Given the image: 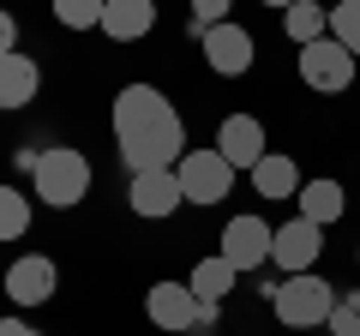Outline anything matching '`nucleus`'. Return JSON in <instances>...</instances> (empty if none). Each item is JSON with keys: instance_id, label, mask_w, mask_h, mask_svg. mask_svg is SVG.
Returning <instances> with one entry per match:
<instances>
[{"instance_id": "f257e3e1", "label": "nucleus", "mask_w": 360, "mask_h": 336, "mask_svg": "<svg viewBox=\"0 0 360 336\" xmlns=\"http://www.w3.org/2000/svg\"><path fill=\"white\" fill-rule=\"evenodd\" d=\"M108 127H115L120 162L127 174H150V168H174L180 156L193 150L186 144V120L168 103L156 84H120L115 103H108Z\"/></svg>"}, {"instance_id": "f03ea898", "label": "nucleus", "mask_w": 360, "mask_h": 336, "mask_svg": "<svg viewBox=\"0 0 360 336\" xmlns=\"http://www.w3.org/2000/svg\"><path fill=\"white\" fill-rule=\"evenodd\" d=\"M90 156L84 150H72V144H49L42 150V162H37V174H30V198L37 205H49V210H78L90 198Z\"/></svg>"}, {"instance_id": "7ed1b4c3", "label": "nucleus", "mask_w": 360, "mask_h": 336, "mask_svg": "<svg viewBox=\"0 0 360 336\" xmlns=\"http://www.w3.org/2000/svg\"><path fill=\"white\" fill-rule=\"evenodd\" d=\"M144 318H150L156 330H168V336L217 330V324H222V300H198L186 283H168V276H156V283L144 288Z\"/></svg>"}, {"instance_id": "20e7f679", "label": "nucleus", "mask_w": 360, "mask_h": 336, "mask_svg": "<svg viewBox=\"0 0 360 336\" xmlns=\"http://www.w3.org/2000/svg\"><path fill=\"white\" fill-rule=\"evenodd\" d=\"M330 306H336V288L324 283L319 271L283 276V288H276V300H270V312H276L283 330H319V324L330 318Z\"/></svg>"}, {"instance_id": "39448f33", "label": "nucleus", "mask_w": 360, "mask_h": 336, "mask_svg": "<svg viewBox=\"0 0 360 336\" xmlns=\"http://www.w3.org/2000/svg\"><path fill=\"white\" fill-rule=\"evenodd\" d=\"M174 174H180V193H186V205L210 210V205H222V198L234 193V174H240V168H234L229 156L217 150V144H193V150L174 162Z\"/></svg>"}, {"instance_id": "423d86ee", "label": "nucleus", "mask_w": 360, "mask_h": 336, "mask_svg": "<svg viewBox=\"0 0 360 336\" xmlns=\"http://www.w3.org/2000/svg\"><path fill=\"white\" fill-rule=\"evenodd\" d=\"M354 72H360V60H354L336 37L307 42V49H300V84H307L312 96H342L348 84H354Z\"/></svg>"}, {"instance_id": "0eeeda50", "label": "nucleus", "mask_w": 360, "mask_h": 336, "mask_svg": "<svg viewBox=\"0 0 360 336\" xmlns=\"http://www.w3.org/2000/svg\"><path fill=\"white\" fill-rule=\"evenodd\" d=\"M270 246H276V228H270L264 217H252V210H240V217H229L222 222V259L234 264L240 276H258L270 264Z\"/></svg>"}, {"instance_id": "6e6552de", "label": "nucleus", "mask_w": 360, "mask_h": 336, "mask_svg": "<svg viewBox=\"0 0 360 336\" xmlns=\"http://www.w3.org/2000/svg\"><path fill=\"white\" fill-rule=\"evenodd\" d=\"M54 288H60V271H54L49 252H18L13 264H6V276H0V295L13 300L18 312H37L54 300Z\"/></svg>"}, {"instance_id": "1a4fd4ad", "label": "nucleus", "mask_w": 360, "mask_h": 336, "mask_svg": "<svg viewBox=\"0 0 360 336\" xmlns=\"http://www.w3.org/2000/svg\"><path fill=\"white\" fill-rule=\"evenodd\" d=\"M180 205H186V193H180V174H174V168L127 174V210H132V217H144V222H168Z\"/></svg>"}, {"instance_id": "9d476101", "label": "nucleus", "mask_w": 360, "mask_h": 336, "mask_svg": "<svg viewBox=\"0 0 360 336\" xmlns=\"http://www.w3.org/2000/svg\"><path fill=\"white\" fill-rule=\"evenodd\" d=\"M319 259H324V228H319V222L295 217V222L276 228V246H270V271H276V276L319 271Z\"/></svg>"}, {"instance_id": "9b49d317", "label": "nucleus", "mask_w": 360, "mask_h": 336, "mask_svg": "<svg viewBox=\"0 0 360 336\" xmlns=\"http://www.w3.org/2000/svg\"><path fill=\"white\" fill-rule=\"evenodd\" d=\"M198 49H205V66H210L217 78H246V72H252V60H258L252 30H240L234 18H229V25H217V30H205Z\"/></svg>"}, {"instance_id": "f8f14e48", "label": "nucleus", "mask_w": 360, "mask_h": 336, "mask_svg": "<svg viewBox=\"0 0 360 336\" xmlns=\"http://www.w3.org/2000/svg\"><path fill=\"white\" fill-rule=\"evenodd\" d=\"M217 150L229 156L240 174H252V168L270 156V132H264V120H258V115H229V120L217 127Z\"/></svg>"}, {"instance_id": "ddd939ff", "label": "nucleus", "mask_w": 360, "mask_h": 336, "mask_svg": "<svg viewBox=\"0 0 360 336\" xmlns=\"http://www.w3.org/2000/svg\"><path fill=\"white\" fill-rule=\"evenodd\" d=\"M42 91V66L30 60L25 49L0 54V115H13V108H30Z\"/></svg>"}, {"instance_id": "4468645a", "label": "nucleus", "mask_w": 360, "mask_h": 336, "mask_svg": "<svg viewBox=\"0 0 360 336\" xmlns=\"http://www.w3.org/2000/svg\"><path fill=\"white\" fill-rule=\"evenodd\" d=\"M295 205H300V217H307V222L330 228V222H342V217H348V186H342V181H330V174H312V181H300Z\"/></svg>"}, {"instance_id": "2eb2a0df", "label": "nucleus", "mask_w": 360, "mask_h": 336, "mask_svg": "<svg viewBox=\"0 0 360 336\" xmlns=\"http://www.w3.org/2000/svg\"><path fill=\"white\" fill-rule=\"evenodd\" d=\"M156 30V0H108L103 6V37L108 42H144Z\"/></svg>"}, {"instance_id": "dca6fc26", "label": "nucleus", "mask_w": 360, "mask_h": 336, "mask_svg": "<svg viewBox=\"0 0 360 336\" xmlns=\"http://www.w3.org/2000/svg\"><path fill=\"white\" fill-rule=\"evenodd\" d=\"M246 181H252V193H258V198L283 205V198H295V193H300V162H295V156H283V150H270L264 162L246 174Z\"/></svg>"}, {"instance_id": "f3484780", "label": "nucleus", "mask_w": 360, "mask_h": 336, "mask_svg": "<svg viewBox=\"0 0 360 336\" xmlns=\"http://www.w3.org/2000/svg\"><path fill=\"white\" fill-rule=\"evenodd\" d=\"M283 30H288V42H295V49L324 42V37H330V6H324V0H295V6L283 13Z\"/></svg>"}, {"instance_id": "a211bd4d", "label": "nucleus", "mask_w": 360, "mask_h": 336, "mask_svg": "<svg viewBox=\"0 0 360 336\" xmlns=\"http://www.w3.org/2000/svg\"><path fill=\"white\" fill-rule=\"evenodd\" d=\"M234 283H240V271H234L222 252L198 259V264H193V276H186V288H193L198 300H229V295H234Z\"/></svg>"}, {"instance_id": "6ab92c4d", "label": "nucleus", "mask_w": 360, "mask_h": 336, "mask_svg": "<svg viewBox=\"0 0 360 336\" xmlns=\"http://www.w3.org/2000/svg\"><path fill=\"white\" fill-rule=\"evenodd\" d=\"M30 217H37V198L18 193L13 181L0 186V240H25L30 234Z\"/></svg>"}, {"instance_id": "aec40b11", "label": "nucleus", "mask_w": 360, "mask_h": 336, "mask_svg": "<svg viewBox=\"0 0 360 336\" xmlns=\"http://www.w3.org/2000/svg\"><path fill=\"white\" fill-rule=\"evenodd\" d=\"M103 6L108 0H49V13L60 30H103Z\"/></svg>"}, {"instance_id": "412c9836", "label": "nucleus", "mask_w": 360, "mask_h": 336, "mask_svg": "<svg viewBox=\"0 0 360 336\" xmlns=\"http://www.w3.org/2000/svg\"><path fill=\"white\" fill-rule=\"evenodd\" d=\"M229 13H234V0H186V37H205V30H217V25H229Z\"/></svg>"}, {"instance_id": "4be33fe9", "label": "nucleus", "mask_w": 360, "mask_h": 336, "mask_svg": "<svg viewBox=\"0 0 360 336\" xmlns=\"http://www.w3.org/2000/svg\"><path fill=\"white\" fill-rule=\"evenodd\" d=\"M330 37L360 60V0H342V6H330Z\"/></svg>"}, {"instance_id": "5701e85b", "label": "nucleus", "mask_w": 360, "mask_h": 336, "mask_svg": "<svg viewBox=\"0 0 360 336\" xmlns=\"http://www.w3.org/2000/svg\"><path fill=\"white\" fill-rule=\"evenodd\" d=\"M324 330H330V336H360V295H336Z\"/></svg>"}, {"instance_id": "b1692460", "label": "nucleus", "mask_w": 360, "mask_h": 336, "mask_svg": "<svg viewBox=\"0 0 360 336\" xmlns=\"http://www.w3.org/2000/svg\"><path fill=\"white\" fill-rule=\"evenodd\" d=\"M42 150H49V144H18V150H13V168H18V174H37Z\"/></svg>"}, {"instance_id": "393cba45", "label": "nucleus", "mask_w": 360, "mask_h": 336, "mask_svg": "<svg viewBox=\"0 0 360 336\" xmlns=\"http://www.w3.org/2000/svg\"><path fill=\"white\" fill-rule=\"evenodd\" d=\"M13 49H18V18L0 6V54H13Z\"/></svg>"}, {"instance_id": "a878e982", "label": "nucleus", "mask_w": 360, "mask_h": 336, "mask_svg": "<svg viewBox=\"0 0 360 336\" xmlns=\"http://www.w3.org/2000/svg\"><path fill=\"white\" fill-rule=\"evenodd\" d=\"M276 288H283V276H270V271H258V276H252V295H264V300H276Z\"/></svg>"}, {"instance_id": "bb28decb", "label": "nucleus", "mask_w": 360, "mask_h": 336, "mask_svg": "<svg viewBox=\"0 0 360 336\" xmlns=\"http://www.w3.org/2000/svg\"><path fill=\"white\" fill-rule=\"evenodd\" d=\"M0 336H42L37 324H25V318H0Z\"/></svg>"}, {"instance_id": "cd10ccee", "label": "nucleus", "mask_w": 360, "mask_h": 336, "mask_svg": "<svg viewBox=\"0 0 360 336\" xmlns=\"http://www.w3.org/2000/svg\"><path fill=\"white\" fill-rule=\"evenodd\" d=\"M264 6H276V13H288V6H295V0H264Z\"/></svg>"}, {"instance_id": "c85d7f7f", "label": "nucleus", "mask_w": 360, "mask_h": 336, "mask_svg": "<svg viewBox=\"0 0 360 336\" xmlns=\"http://www.w3.org/2000/svg\"><path fill=\"white\" fill-rule=\"evenodd\" d=\"M186 336H210V330H186Z\"/></svg>"}, {"instance_id": "c756f323", "label": "nucleus", "mask_w": 360, "mask_h": 336, "mask_svg": "<svg viewBox=\"0 0 360 336\" xmlns=\"http://www.w3.org/2000/svg\"><path fill=\"white\" fill-rule=\"evenodd\" d=\"M324 6H342V0H324Z\"/></svg>"}, {"instance_id": "7c9ffc66", "label": "nucleus", "mask_w": 360, "mask_h": 336, "mask_svg": "<svg viewBox=\"0 0 360 336\" xmlns=\"http://www.w3.org/2000/svg\"><path fill=\"white\" fill-rule=\"evenodd\" d=\"M354 264H360V252H354Z\"/></svg>"}]
</instances>
